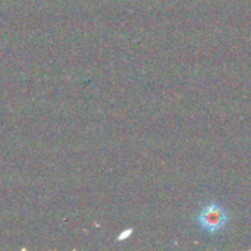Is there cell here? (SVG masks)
I'll return each instance as SVG.
<instances>
[{
	"label": "cell",
	"mask_w": 251,
	"mask_h": 251,
	"mask_svg": "<svg viewBox=\"0 0 251 251\" xmlns=\"http://www.w3.org/2000/svg\"><path fill=\"white\" fill-rule=\"evenodd\" d=\"M196 221L201 229H204L210 234H216L225 228V225L228 222V213L221 204L209 203V204L203 206V209L199 212Z\"/></svg>",
	"instance_id": "obj_1"
}]
</instances>
